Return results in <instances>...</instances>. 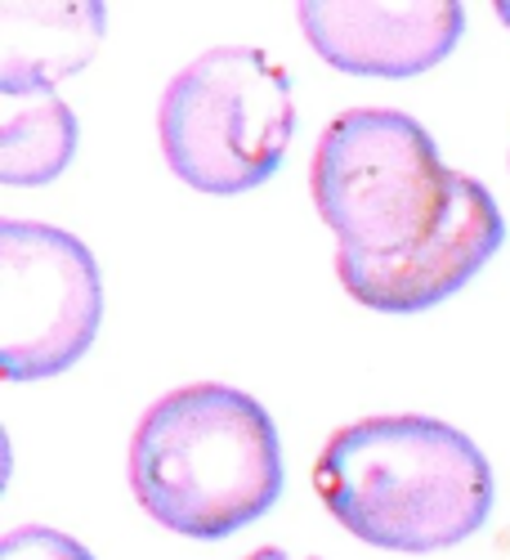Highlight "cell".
<instances>
[{"label": "cell", "mask_w": 510, "mask_h": 560, "mask_svg": "<svg viewBox=\"0 0 510 560\" xmlns=\"http://www.w3.org/2000/svg\"><path fill=\"white\" fill-rule=\"evenodd\" d=\"M157 135L166 166L202 194H247L296 135L292 77L256 45H220L170 77Z\"/></svg>", "instance_id": "obj_4"}, {"label": "cell", "mask_w": 510, "mask_h": 560, "mask_svg": "<svg viewBox=\"0 0 510 560\" xmlns=\"http://www.w3.org/2000/svg\"><path fill=\"white\" fill-rule=\"evenodd\" d=\"M322 506L386 551H443L466 542L493 511V466L435 417H363L313 462Z\"/></svg>", "instance_id": "obj_2"}, {"label": "cell", "mask_w": 510, "mask_h": 560, "mask_svg": "<svg viewBox=\"0 0 510 560\" xmlns=\"http://www.w3.org/2000/svg\"><path fill=\"white\" fill-rule=\"evenodd\" d=\"M309 189L336 233L341 288L381 314L448 301L506 238L493 194L448 171L430 130L399 108L341 113L313 149Z\"/></svg>", "instance_id": "obj_1"}, {"label": "cell", "mask_w": 510, "mask_h": 560, "mask_svg": "<svg viewBox=\"0 0 510 560\" xmlns=\"http://www.w3.org/2000/svg\"><path fill=\"white\" fill-rule=\"evenodd\" d=\"M296 19L309 50L354 77L430 72L466 32V10L456 0H305Z\"/></svg>", "instance_id": "obj_6"}, {"label": "cell", "mask_w": 510, "mask_h": 560, "mask_svg": "<svg viewBox=\"0 0 510 560\" xmlns=\"http://www.w3.org/2000/svg\"><path fill=\"white\" fill-rule=\"evenodd\" d=\"M104 278L81 238L0 220V368L10 382L68 372L99 337Z\"/></svg>", "instance_id": "obj_5"}, {"label": "cell", "mask_w": 510, "mask_h": 560, "mask_svg": "<svg viewBox=\"0 0 510 560\" xmlns=\"http://www.w3.org/2000/svg\"><path fill=\"white\" fill-rule=\"evenodd\" d=\"M130 489L162 529L202 542L228 538L283 493L277 431L234 386L170 390L134 427Z\"/></svg>", "instance_id": "obj_3"}, {"label": "cell", "mask_w": 510, "mask_h": 560, "mask_svg": "<svg viewBox=\"0 0 510 560\" xmlns=\"http://www.w3.org/2000/svg\"><path fill=\"white\" fill-rule=\"evenodd\" d=\"M0 121V179L50 184L76 153V117L55 95L5 100Z\"/></svg>", "instance_id": "obj_8"}, {"label": "cell", "mask_w": 510, "mask_h": 560, "mask_svg": "<svg viewBox=\"0 0 510 560\" xmlns=\"http://www.w3.org/2000/svg\"><path fill=\"white\" fill-rule=\"evenodd\" d=\"M0 560H95V556L59 529L27 525V529L5 534V542H0Z\"/></svg>", "instance_id": "obj_9"}, {"label": "cell", "mask_w": 510, "mask_h": 560, "mask_svg": "<svg viewBox=\"0 0 510 560\" xmlns=\"http://www.w3.org/2000/svg\"><path fill=\"white\" fill-rule=\"evenodd\" d=\"M493 10H497V19H501V23H510V0H497Z\"/></svg>", "instance_id": "obj_11"}, {"label": "cell", "mask_w": 510, "mask_h": 560, "mask_svg": "<svg viewBox=\"0 0 510 560\" xmlns=\"http://www.w3.org/2000/svg\"><path fill=\"white\" fill-rule=\"evenodd\" d=\"M247 560H292L287 551H277V547H260L256 556H247Z\"/></svg>", "instance_id": "obj_10"}, {"label": "cell", "mask_w": 510, "mask_h": 560, "mask_svg": "<svg viewBox=\"0 0 510 560\" xmlns=\"http://www.w3.org/2000/svg\"><path fill=\"white\" fill-rule=\"evenodd\" d=\"M104 5H0V95L27 100L90 63L104 36Z\"/></svg>", "instance_id": "obj_7"}]
</instances>
